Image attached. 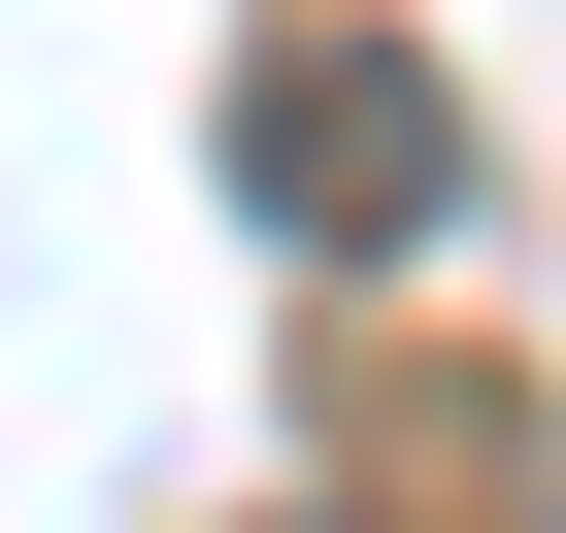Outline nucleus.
<instances>
[{
	"label": "nucleus",
	"mask_w": 566,
	"mask_h": 533,
	"mask_svg": "<svg viewBox=\"0 0 566 533\" xmlns=\"http://www.w3.org/2000/svg\"><path fill=\"white\" fill-rule=\"evenodd\" d=\"M467 134H433V67H367V34H301V67H266V200H301V233H400Z\"/></svg>",
	"instance_id": "nucleus-1"
}]
</instances>
